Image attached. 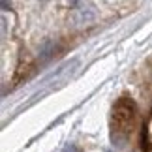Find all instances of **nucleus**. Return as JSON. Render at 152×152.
<instances>
[{
  "mask_svg": "<svg viewBox=\"0 0 152 152\" xmlns=\"http://www.w3.org/2000/svg\"><path fill=\"white\" fill-rule=\"evenodd\" d=\"M137 118V105L132 98L122 96L116 100L113 107V118H111V126H113V145L118 148H124L128 143V137L135 126Z\"/></svg>",
  "mask_w": 152,
  "mask_h": 152,
  "instance_id": "nucleus-1",
  "label": "nucleus"
}]
</instances>
